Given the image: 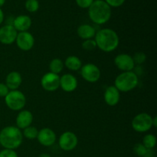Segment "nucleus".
<instances>
[{
  "label": "nucleus",
  "mask_w": 157,
  "mask_h": 157,
  "mask_svg": "<svg viewBox=\"0 0 157 157\" xmlns=\"http://www.w3.org/2000/svg\"><path fill=\"white\" fill-rule=\"evenodd\" d=\"M97 48L104 52H112L117 48L120 44V38L113 29H101L96 32L94 36Z\"/></svg>",
  "instance_id": "1"
},
{
  "label": "nucleus",
  "mask_w": 157,
  "mask_h": 157,
  "mask_svg": "<svg viewBox=\"0 0 157 157\" xmlns=\"http://www.w3.org/2000/svg\"><path fill=\"white\" fill-rule=\"evenodd\" d=\"M22 131L16 126H7L0 131V145L3 149L16 150L23 142Z\"/></svg>",
  "instance_id": "2"
},
{
  "label": "nucleus",
  "mask_w": 157,
  "mask_h": 157,
  "mask_svg": "<svg viewBox=\"0 0 157 157\" xmlns=\"http://www.w3.org/2000/svg\"><path fill=\"white\" fill-rule=\"evenodd\" d=\"M111 8L104 0H94L88 8V16L96 25L106 24L111 18Z\"/></svg>",
  "instance_id": "3"
},
{
  "label": "nucleus",
  "mask_w": 157,
  "mask_h": 157,
  "mask_svg": "<svg viewBox=\"0 0 157 157\" xmlns=\"http://www.w3.org/2000/svg\"><path fill=\"white\" fill-rule=\"evenodd\" d=\"M139 84L138 75L133 71L122 72L114 81V86L120 92H129L136 88Z\"/></svg>",
  "instance_id": "4"
},
{
  "label": "nucleus",
  "mask_w": 157,
  "mask_h": 157,
  "mask_svg": "<svg viewBox=\"0 0 157 157\" xmlns=\"http://www.w3.org/2000/svg\"><path fill=\"white\" fill-rule=\"evenodd\" d=\"M4 98L6 106L13 111H20L25 106V96L18 90H10Z\"/></svg>",
  "instance_id": "5"
},
{
  "label": "nucleus",
  "mask_w": 157,
  "mask_h": 157,
  "mask_svg": "<svg viewBox=\"0 0 157 157\" xmlns=\"http://www.w3.org/2000/svg\"><path fill=\"white\" fill-rule=\"evenodd\" d=\"M132 128L138 133H146L153 126V117L147 113H140L133 117L131 122Z\"/></svg>",
  "instance_id": "6"
},
{
  "label": "nucleus",
  "mask_w": 157,
  "mask_h": 157,
  "mask_svg": "<svg viewBox=\"0 0 157 157\" xmlns=\"http://www.w3.org/2000/svg\"><path fill=\"white\" fill-rule=\"evenodd\" d=\"M81 77L89 83H95L101 78V72L99 67L93 63H87L81 68Z\"/></svg>",
  "instance_id": "7"
},
{
  "label": "nucleus",
  "mask_w": 157,
  "mask_h": 157,
  "mask_svg": "<svg viewBox=\"0 0 157 157\" xmlns=\"http://www.w3.org/2000/svg\"><path fill=\"white\" fill-rule=\"evenodd\" d=\"M60 148L66 152L75 150L78 144V138L75 133L65 131L60 136L58 140Z\"/></svg>",
  "instance_id": "8"
},
{
  "label": "nucleus",
  "mask_w": 157,
  "mask_h": 157,
  "mask_svg": "<svg viewBox=\"0 0 157 157\" xmlns=\"http://www.w3.org/2000/svg\"><path fill=\"white\" fill-rule=\"evenodd\" d=\"M41 85L46 91H55L60 87L59 75H56L50 71L47 72L41 78Z\"/></svg>",
  "instance_id": "9"
},
{
  "label": "nucleus",
  "mask_w": 157,
  "mask_h": 157,
  "mask_svg": "<svg viewBox=\"0 0 157 157\" xmlns=\"http://www.w3.org/2000/svg\"><path fill=\"white\" fill-rule=\"evenodd\" d=\"M15 42L20 50L23 52H29L35 45V38L29 31L18 32Z\"/></svg>",
  "instance_id": "10"
},
{
  "label": "nucleus",
  "mask_w": 157,
  "mask_h": 157,
  "mask_svg": "<svg viewBox=\"0 0 157 157\" xmlns=\"http://www.w3.org/2000/svg\"><path fill=\"white\" fill-rule=\"evenodd\" d=\"M114 64L122 72L131 71L135 67L133 57L126 53L119 54L114 58Z\"/></svg>",
  "instance_id": "11"
},
{
  "label": "nucleus",
  "mask_w": 157,
  "mask_h": 157,
  "mask_svg": "<svg viewBox=\"0 0 157 157\" xmlns=\"http://www.w3.org/2000/svg\"><path fill=\"white\" fill-rule=\"evenodd\" d=\"M18 32L12 25H5L0 28V42L9 45L15 42Z\"/></svg>",
  "instance_id": "12"
},
{
  "label": "nucleus",
  "mask_w": 157,
  "mask_h": 157,
  "mask_svg": "<svg viewBox=\"0 0 157 157\" xmlns=\"http://www.w3.org/2000/svg\"><path fill=\"white\" fill-rule=\"evenodd\" d=\"M38 143L43 147H52L56 142L57 136L53 130L48 127H44L38 130L37 136Z\"/></svg>",
  "instance_id": "13"
},
{
  "label": "nucleus",
  "mask_w": 157,
  "mask_h": 157,
  "mask_svg": "<svg viewBox=\"0 0 157 157\" xmlns=\"http://www.w3.org/2000/svg\"><path fill=\"white\" fill-rule=\"evenodd\" d=\"M78 81L71 74H65L60 77V87L67 93L73 92L78 88Z\"/></svg>",
  "instance_id": "14"
},
{
  "label": "nucleus",
  "mask_w": 157,
  "mask_h": 157,
  "mask_svg": "<svg viewBox=\"0 0 157 157\" xmlns=\"http://www.w3.org/2000/svg\"><path fill=\"white\" fill-rule=\"evenodd\" d=\"M104 101L110 107L117 105L121 100V92L117 89L114 85L109 86L106 88L104 94Z\"/></svg>",
  "instance_id": "15"
},
{
  "label": "nucleus",
  "mask_w": 157,
  "mask_h": 157,
  "mask_svg": "<svg viewBox=\"0 0 157 157\" xmlns=\"http://www.w3.org/2000/svg\"><path fill=\"white\" fill-rule=\"evenodd\" d=\"M33 114L28 110H21L18 113L15 119L16 127L21 130L32 125L33 122Z\"/></svg>",
  "instance_id": "16"
},
{
  "label": "nucleus",
  "mask_w": 157,
  "mask_h": 157,
  "mask_svg": "<svg viewBox=\"0 0 157 157\" xmlns=\"http://www.w3.org/2000/svg\"><path fill=\"white\" fill-rule=\"evenodd\" d=\"M32 18L27 15H19L14 18L12 26L18 32H28L32 26Z\"/></svg>",
  "instance_id": "17"
},
{
  "label": "nucleus",
  "mask_w": 157,
  "mask_h": 157,
  "mask_svg": "<svg viewBox=\"0 0 157 157\" xmlns=\"http://www.w3.org/2000/svg\"><path fill=\"white\" fill-rule=\"evenodd\" d=\"M22 83V77L18 71H11L7 75L6 78V83L10 90H18Z\"/></svg>",
  "instance_id": "18"
},
{
  "label": "nucleus",
  "mask_w": 157,
  "mask_h": 157,
  "mask_svg": "<svg viewBox=\"0 0 157 157\" xmlns=\"http://www.w3.org/2000/svg\"><path fill=\"white\" fill-rule=\"evenodd\" d=\"M96 29L94 26L89 24H82L77 29L78 35L83 40L92 39L96 35Z\"/></svg>",
  "instance_id": "19"
},
{
  "label": "nucleus",
  "mask_w": 157,
  "mask_h": 157,
  "mask_svg": "<svg viewBox=\"0 0 157 157\" xmlns=\"http://www.w3.org/2000/svg\"><path fill=\"white\" fill-rule=\"evenodd\" d=\"M64 64L68 70L72 71H77L81 70L83 65L81 60L75 55H70L67 57L64 61Z\"/></svg>",
  "instance_id": "20"
},
{
  "label": "nucleus",
  "mask_w": 157,
  "mask_h": 157,
  "mask_svg": "<svg viewBox=\"0 0 157 157\" xmlns=\"http://www.w3.org/2000/svg\"><path fill=\"white\" fill-rule=\"evenodd\" d=\"M64 67V61L60 58H54L51 61L49 64V70L50 72L56 75H59Z\"/></svg>",
  "instance_id": "21"
},
{
  "label": "nucleus",
  "mask_w": 157,
  "mask_h": 157,
  "mask_svg": "<svg viewBox=\"0 0 157 157\" xmlns=\"http://www.w3.org/2000/svg\"><path fill=\"white\" fill-rule=\"evenodd\" d=\"M142 144L147 150H153L156 145V136L151 133L145 135L143 138Z\"/></svg>",
  "instance_id": "22"
},
{
  "label": "nucleus",
  "mask_w": 157,
  "mask_h": 157,
  "mask_svg": "<svg viewBox=\"0 0 157 157\" xmlns=\"http://www.w3.org/2000/svg\"><path fill=\"white\" fill-rule=\"evenodd\" d=\"M23 137H25L29 140H35L37 139L38 133V130L35 127H32V125L26 127L24 130H22Z\"/></svg>",
  "instance_id": "23"
},
{
  "label": "nucleus",
  "mask_w": 157,
  "mask_h": 157,
  "mask_svg": "<svg viewBox=\"0 0 157 157\" xmlns=\"http://www.w3.org/2000/svg\"><path fill=\"white\" fill-rule=\"evenodd\" d=\"M25 7L26 10L31 13L36 12L40 7L39 2L38 0H26L25 3Z\"/></svg>",
  "instance_id": "24"
},
{
  "label": "nucleus",
  "mask_w": 157,
  "mask_h": 157,
  "mask_svg": "<svg viewBox=\"0 0 157 157\" xmlns=\"http://www.w3.org/2000/svg\"><path fill=\"white\" fill-rule=\"evenodd\" d=\"M133 150L135 154H136L137 156H140V157H144L146 154H147V151H148V150H147V149L143 145V144H135Z\"/></svg>",
  "instance_id": "25"
},
{
  "label": "nucleus",
  "mask_w": 157,
  "mask_h": 157,
  "mask_svg": "<svg viewBox=\"0 0 157 157\" xmlns=\"http://www.w3.org/2000/svg\"><path fill=\"white\" fill-rule=\"evenodd\" d=\"M97 48L94 39L84 40L82 43V48L85 51H93Z\"/></svg>",
  "instance_id": "26"
},
{
  "label": "nucleus",
  "mask_w": 157,
  "mask_h": 157,
  "mask_svg": "<svg viewBox=\"0 0 157 157\" xmlns=\"http://www.w3.org/2000/svg\"><path fill=\"white\" fill-rule=\"evenodd\" d=\"M133 57V61H134L135 65L136 64H142L143 63H144L147 59V56H146V54L144 52H136L134 54V55Z\"/></svg>",
  "instance_id": "27"
},
{
  "label": "nucleus",
  "mask_w": 157,
  "mask_h": 157,
  "mask_svg": "<svg viewBox=\"0 0 157 157\" xmlns=\"http://www.w3.org/2000/svg\"><path fill=\"white\" fill-rule=\"evenodd\" d=\"M0 157H18V156L15 150L3 149L0 151Z\"/></svg>",
  "instance_id": "28"
},
{
  "label": "nucleus",
  "mask_w": 157,
  "mask_h": 157,
  "mask_svg": "<svg viewBox=\"0 0 157 157\" xmlns=\"http://www.w3.org/2000/svg\"><path fill=\"white\" fill-rule=\"evenodd\" d=\"M94 0H75L77 6L81 9H88Z\"/></svg>",
  "instance_id": "29"
},
{
  "label": "nucleus",
  "mask_w": 157,
  "mask_h": 157,
  "mask_svg": "<svg viewBox=\"0 0 157 157\" xmlns=\"http://www.w3.org/2000/svg\"><path fill=\"white\" fill-rule=\"evenodd\" d=\"M104 1L110 8H118L124 5L126 0H104Z\"/></svg>",
  "instance_id": "30"
},
{
  "label": "nucleus",
  "mask_w": 157,
  "mask_h": 157,
  "mask_svg": "<svg viewBox=\"0 0 157 157\" xmlns=\"http://www.w3.org/2000/svg\"><path fill=\"white\" fill-rule=\"evenodd\" d=\"M10 90L5 83H0V98H5Z\"/></svg>",
  "instance_id": "31"
},
{
  "label": "nucleus",
  "mask_w": 157,
  "mask_h": 157,
  "mask_svg": "<svg viewBox=\"0 0 157 157\" xmlns=\"http://www.w3.org/2000/svg\"><path fill=\"white\" fill-rule=\"evenodd\" d=\"M5 20V15H4V12H3L2 9L0 8V25L2 24L3 21Z\"/></svg>",
  "instance_id": "32"
},
{
  "label": "nucleus",
  "mask_w": 157,
  "mask_h": 157,
  "mask_svg": "<svg viewBox=\"0 0 157 157\" xmlns=\"http://www.w3.org/2000/svg\"><path fill=\"white\" fill-rule=\"evenodd\" d=\"M144 157H155V154L153 153V150H148L147 154H146Z\"/></svg>",
  "instance_id": "33"
},
{
  "label": "nucleus",
  "mask_w": 157,
  "mask_h": 157,
  "mask_svg": "<svg viewBox=\"0 0 157 157\" xmlns=\"http://www.w3.org/2000/svg\"><path fill=\"white\" fill-rule=\"evenodd\" d=\"M153 127H157V117H153Z\"/></svg>",
  "instance_id": "34"
},
{
  "label": "nucleus",
  "mask_w": 157,
  "mask_h": 157,
  "mask_svg": "<svg viewBox=\"0 0 157 157\" xmlns=\"http://www.w3.org/2000/svg\"><path fill=\"white\" fill-rule=\"evenodd\" d=\"M38 157H51V156L49 154H48V153H41V154L38 156Z\"/></svg>",
  "instance_id": "35"
},
{
  "label": "nucleus",
  "mask_w": 157,
  "mask_h": 157,
  "mask_svg": "<svg viewBox=\"0 0 157 157\" xmlns=\"http://www.w3.org/2000/svg\"><path fill=\"white\" fill-rule=\"evenodd\" d=\"M6 3V0H0V8L2 7Z\"/></svg>",
  "instance_id": "36"
}]
</instances>
